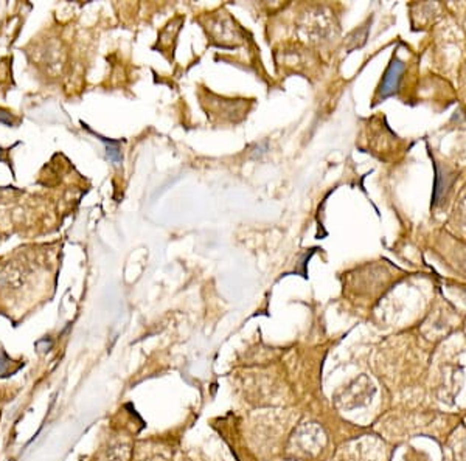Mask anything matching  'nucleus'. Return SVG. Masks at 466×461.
Segmentation results:
<instances>
[{
	"instance_id": "nucleus-1",
	"label": "nucleus",
	"mask_w": 466,
	"mask_h": 461,
	"mask_svg": "<svg viewBox=\"0 0 466 461\" xmlns=\"http://www.w3.org/2000/svg\"><path fill=\"white\" fill-rule=\"evenodd\" d=\"M403 71H404V64L398 59V57H393L389 68L386 70V75H384L383 81H381V85H379L378 96L381 99L389 98L390 95H393L398 90Z\"/></svg>"
},
{
	"instance_id": "nucleus-2",
	"label": "nucleus",
	"mask_w": 466,
	"mask_h": 461,
	"mask_svg": "<svg viewBox=\"0 0 466 461\" xmlns=\"http://www.w3.org/2000/svg\"><path fill=\"white\" fill-rule=\"evenodd\" d=\"M101 141L106 143V149H107V155L112 162L120 163L121 162V149H120V143L114 141V140H107L104 137H100Z\"/></svg>"
},
{
	"instance_id": "nucleus-3",
	"label": "nucleus",
	"mask_w": 466,
	"mask_h": 461,
	"mask_svg": "<svg viewBox=\"0 0 466 461\" xmlns=\"http://www.w3.org/2000/svg\"><path fill=\"white\" fill-rule=\"evenodd\" d=\"M0 123H5V124H12V118H11V115L6 112V110H3V109H0Z\"/></svg>"
},
{
	"instance_id": "nucleus-4",
	"label": "nucleus",
	"mask_w": 466,
	"mask_h": 461,
	"mask_svg": "<svg viewBox=\"0 0 466 461\" xmlns=\"http://www.w3.org/2000/svg\"><path fill=\"white\" fill-rule=\"evenodd\" d=\"M9 364H11V360H9L6 356H2V357H0V374L6 371V368H8V365H9Z\"/></svg>"
},
{
	"instance_id": "nucleus-5",
	"label": "nucleus",
	"mask_w": 466,
	"mask_h": 461,
	"mask_svg": "<svg viewBox=\"0 0 466 461\" xmlns=\"http://www.w3.org/2000/svg\"><path fill=\"white\" fill-rule=\"evenodd\" d=\"M2 152H3V149H2V148H0V154H2Z\"/></svg>"
}]
</instances>
